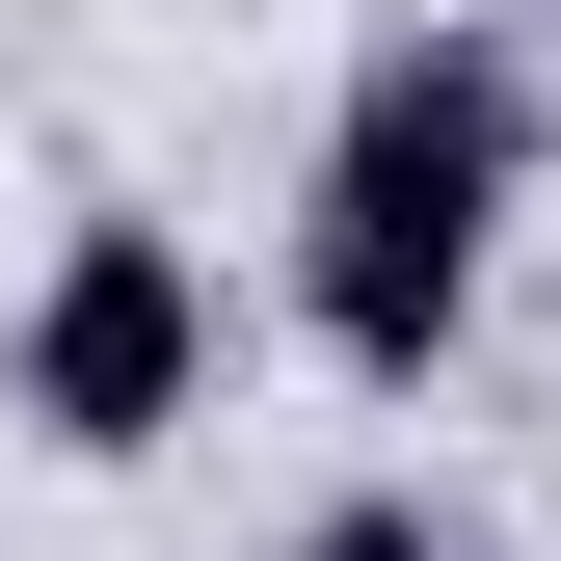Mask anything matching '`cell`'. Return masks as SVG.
Listing matches in <instances>:
<instances>
[{
  "instance_id": "3957f363",
  "label": "cell",
  "mask_w": 561,
  "mask_h": 561,
  "mask_svg": "<svg viewBox=\"0 0 561 561\" xmlns=\"http://www.w3.org/2000/svg\"><path fill=\"white\" fill-rule=\"evenodd\" d=\"M295 561H455V535H428V481H347V508H295Z\"/></svg>"
},
{
  "instance_id": "6da1fadb",
  "label": "cell",
  "mask_w": 561,
  "mask_h": 561,
  "mask_svg": "<svg viewBox=\"0 0 561 561\" xmlns=\"http://www.w3.org/2000/svg\"><path fill=\"white\" fill-rule=\"evenodd\" d=\"M508 187H535V81H508L481 27H401L375 81L321 107V187H295V321H321V375L428 401L455 321H481V267H508Z\"/></svg>"
},
{
  "instance_id": "7a4b0ae2",
  "label": "cell",
  "mask_w": 561,
  "mask_h": 561,
  "mask_svg": "<svg viewBox=\"0 0 561 561\" xmlns=\"http://www.w3.org/2000/svg\"><path fill=\"white\" fill-rule=\"evenodd\" d=\"M0 428L81 455V481L187 455V428H215V267H187L161 215H81V241L27 267V321H0Z\"/></svg>"
}]
</instances>
